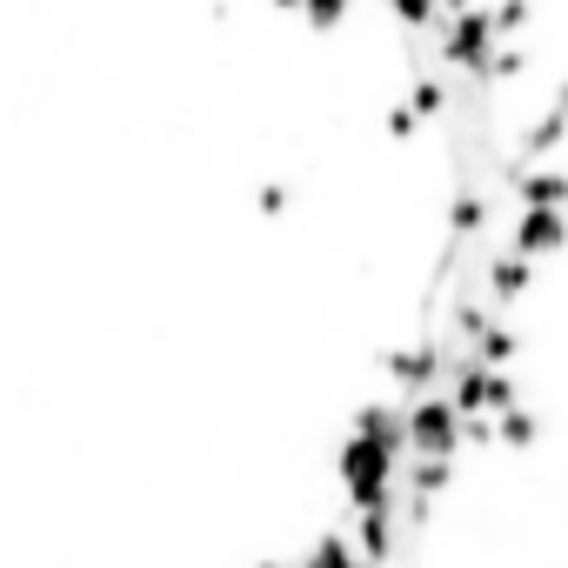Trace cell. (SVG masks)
<instances>
[{
  "mask_svg": "<svg viewBox=\"0 0 568 568\" xmlns=\"http://www.w3.org/2000/svg\"><path fill=\"white\" fill-rule=\"evenodd\" d=\"M388 14H395L408 34H428V28H442V8H435V0H388Z\"/></svg>",
  "mask_w": 568,
  "mask_h": 568,
  "instance_id": "2e32d148",
  "label": "cell"
},
{
  "mask_svg": "<svg viewBox=\"0 0 568 568\" xmlns=\"http://www.w3.org/2000/svg\"><path fill=\"white\" fill-rule=\"evenodd\" d=\"M462 448H495V422L488 415H462Z\"/></svg>",
  "mask_w": 568,
  "mask_h": 568,
  "instance_id": "ffe728a7",
  "label": "cell"
},
{
  "mask_svg": "<svg viewBox=\"0 0 568 568\" xmlns=\"http://www.w3.org/2000/svg\"><path fill=\"white\" fill-rule=\"evenodd\" d=\"M561 141H568V88H561V101H555V108H548L541 121H528V128H521V148H515V161L501 168V181H515V174H521L528 161H541V154H555Z\"/></svg>",
  "mask_w": 568,
  "mask_h": 568,
  "instance_id": "52a82bcc",
  "label": "cell"
},
{
  "mask_svg": "<svg viewBox=\"0 0 568 568\" xmlns=\"http://www.w3.org/2000/svg\"><path fill=\"white\" fill-rule=\"evenodd\" d=\"M488 21H495V34H521L528 28V0H495Z\"/></svg>",
  "mask_w": 568,
  "mask_h": 568,
  "instance_id": "ac0fdd59",
  "label": "cell"
},
{
  "mask_svg": "<svg viewBox=\"0 0 568 568\" xmlns=\"http://www.w3.org/2000/svg\"><path fill=\"white\" fill-rule=\"evenodd\" d=\"M468 355H475L481 368H508V362L521 355V335H515L508 322H495V315H488V322H481V335L468 342Z\"/></svg>",
  "mask_w": 568,
  "mask_h": 568,
  "instance_id": "30bf717a",
  "label": "cell"
},
{
  "mask_svg": "<svg viewBox=\"0 0 568 568\" xmlns=\"http://www.w3.org/2000/svg\"><path fill=\"white\" fill-rule=\"evenodd\" d=\"M274 8H288V14H302V0H274Z\"/></svg>",
  "mask_w": 568,
  "mask_h": 568,
  "instance_id": "d4e9b609",
  "label": "cell"
},
{
  "mask_svg": "<svg viewBox=\"0 0 568 568\" xmlns=\"http://www.w3.org/2000/svg\"><path fill=\"white\" fill-rule=\"evenodd\" d=\"M448 488H455V462H408V468H402V495H415V501H428V508H435Z\"/></svg>",
  "mask_w": 568,
  "mask_h": 568,
  "instance_id": "8fae6325",
  "label": "cell"
},
{
  "mask_svg": "<svg viewBox=\"0 0 568 568\" xmlns=\"http://www.w3.org/2000/svg\"><path fill=\"white\" fill-rule=\"evenodd\" d=\"M568 247V214H548V207H521L515 214V234H508V254L521 261H548Z\"/></svg>",
  "mask_w": 568,
  "mask_h": 568,
  "instance_id": "8992f818",
  "label": "cell"
},
{
  "mask_svg": "<svg viewBox=\"0 0 568 568\" xmlns=\"http://www.w3.org/2000/svg\"><path fill=\"white\" fill-rule=\"evenodd\" d=\"M508 187H515V201H521V207H548V214H561V207H568V174H561V168H521Z\"/></svg>",
  "mask_w": 568,
  "mask_h": 568,
  "instance_id": "9c48e42d",
  "label": "cell"
},
{
  "mask_svg": "<svg viewBox=\"0 0 568 568\" xmlns=\"http://www.w3.org/2000/svg\"><path fill=\"white\" fill-rule=\"evenodd\" d=\"M382 375L402 388V402L435 395L442 375H448V348H442V335H422V342H408V348H388V355H382Z\"/></svg>",
  "mask_w": 568,
  "mask_h": 568,
  "instance_id": "277c9868",
  "label": "cell"
},
{
  "mask_svg": "<svg viewBox=\"0 0 568 568\" xmlns=\"http://www.w3.org/2000/svg\"><path fill=\"white\" fill-rule=\"evenodd\" d=\"M348 8H355V0H302V21H308L315 34H335V28L348 21Z\"/></svg>",
  "mask_w": 568,
  "mask_h": 568,
  "instance_id": "e0dca14e",
  "label": "cell"
},
{
  "mask_svg": "<svg viewBox=\"0 0 568 568\" xmlns=\"http://www.w3.org/2000/svg\"><path fill=\"white\" fill-rule=\"evenodd\" d=\"M335 475H342L355 515H368V508H395V501H402V455L382 448V442H368V435H348V442H342Z\"/></svg>",
  "mask_w": 568,
  "mask_h": 568,
  "instance_id": "6da1fadb",
  "label": "cell"
},
{
  "mask_svg": "<svg viewBox=\"0 0 568 568\" xmlns=\"http://www.w3.org/2000/svg\"><path fill=\"white\" fill-rule=\"evenodd\" d=\"M435 8H442V21H448V14H468V8H481V0H435Z\"/></svg>",
  "mask_w": 568,
  "mask_h": 568,
  "instance_id": "603a6c76",
  "label": "cell"
},
{
  "mask_svg": "<svg viewBox=\"0 0 568 568\" xmlns=\"http://www.w3.org/2000/svg\"><path fill=\"white\" fill-rule=\"evenodd\" d=\"M488 227V194L481 187H462L455 207H448V241H475Z\"/></svg>",
  "mask_w": 568,
  "mask_h": 568,
  "instance_id": "5bb4252c",
  "label": "cell"
},
{
  "mask_svg": "<svg viewBox=\"0 0 568 568\" xmlns=\"http://www.w3.org/2000/svg\"><path fill=\"white\" fill-rule=\"evenodd\" d=\"M254 568H295V561H281V555H267V561H254Z\"/></svg>",
  "mask_w": 568,
  "mask_h": 568,
  "instance_id": "cb8c5ba5",
  "label": "cell"
},
{
  "mask_svg": "<svg viewBox=\"0 0 568 568\" xmlns=\"http://www.w3.org/2000/svg\"><path fill=\"white\" fill-rule=\"evenodd\" d=\"M475 274L488 281V295H495V302H521V295L535 288V261H521V254H508V247H501V254H488Z\"/></svg>",
  "mask_w": 568,
  "mask_h": 568,
  "instance_id": "ba28073f",
  "label": "cell"
},
{
  "mask_svg": "<svg viewBox=\"0 0 568 568\" xmlns=\"http://www.w3.org/2000/svg\"><path fill=\"white\" fill-rule=\"evenodd\" d=\"M535 442H541V415H535V408H508V415H495V448L528 455Z\"/></svg>",
  "mask_w": 568,
  "mask_h": 568,
  "instance_id": "9a60e30c",
  "label": "cell"
},
{
  "mask_svg": "<svg viewBox=\"0 0 568 568\" xmlns=\"http://www.w3.org/2000/svg\"><path fill=\"white\" fill-rule=\"evenodd\" d=\"M521 68H528V54H521V48H495V54H488V74H481V81H515Z\"/></svg>",
  "mask_w": 568,
  "mask_h": 568,
  "instance_id": "d6986e66",
  "label": "cell"
},
{
  "mask_svg": "<svg viewBox=\"0 0 568 568\" xmlns=\"http://www.w3.org/2000/svg\"><path fill=\"white\" fill-rule=\"evenodd\" d=\"M295 568H362V555L348 548V535H342V528H322V535L302 548V561H295Z\"/></svg>",
  "mask_w": 568,
  "mask_h": 568,
  "instance_id": "4fadbf2b",
  "label": "cell"
},
{
  "mask_svg": "<svg viewBox=\"0 0 568 568\" xmlns=\"http://www.w3.org/2000/svg\"><path fill=\"white\" fill-rule=\"evenodd\" d=\"M448 101H455V94H448V81H442V74H428V68H415V81H408V101H402V108H408L415 121H442V114H448Z\"/></svg>",
  "mask_w": 568,
  "mask_h": 568,
  "instance_id": "7c38bea8",
  "label": "cell"
},
{
  "mask_svg": "<svg viewBox=\"0 0 568 568\" xmlns=\"http://www.w3.org/2000/svg\"><path fill=\"white\" fill-rule=\"evenodd\" d=\"M402 508V501H395ZM395 508H368V515H355V528H348V548L362 555V568H388L395 555H402V515Z\"/></svg>",
  "mask_w": 568,
  "mask_h": 568,
  "instance_id": "5b68a950",
  "label": "cell"
},
{
  "mask_svg": "<svg viewBox=\"0 0 568 568\" xmlns=\"http://www.w3.org/2000/svg\"><path fill=\"white\" fill-rule=\"evenodd\" d=\"M435 48H442V61H448L462 81H475V88H481L488 54L501 48V34H495V21H488V0H481V8H468V14H448V21L435 28Z\"/></svg>",
  "mask_w": 568,
  "mask_h": 568,
  "instance_id": "3957f363",
  "label": "cell"
},
{
  "mask_svg": "<svg viewBox=\"0 0 568 568\" xmlns=\"http://www.w3.org/2000/svg\"><path fill=\"white\" fill-rule=\"evenodd\" d=\"M388 134H395V141H408V134H415V114H408V108H402V101H395V108H388Z\"/></svg>",
  "mask_w": 568,
  "mask_h": 568,
  "instance_id": "7402d4cb",
  "label": "cell"
},
{
  "mask_svg": "<svg viewBox=\"0 0 568 568\" xmlns=\"http://www.w3.org/2000/svg\"><path fill=\"white\" fill-rule=\"evenodd\" d=\"M254 207H261V214H281V207H288V187H281V181H261Z\"/></svg>",
  "mask_w": 568,
  "mask_h": 568,
  "instance_id": "44dd1931",
  "label": "cell"
},
{
  "mask_svg": "<svg viewBox=\"0 0 568 568\" xmlns=\"http://www.w3.org/2000/svg\"><path fill=\"white\" fill-rule=\"evenodd\" d=\"M402 442H408V462H455L462 455V415L448 408L442 388L402 402Z\"/></svg>",
  "mask_w": 568,
  "mask_h": 568,
  "instance_id": "7a4b0ae2",
  "label": "cell"
}]
</instances>
